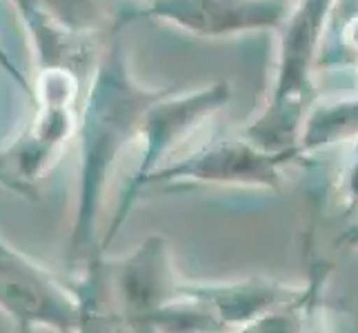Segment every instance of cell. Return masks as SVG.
<instances>
[{
  "instance_id": "cell-1",
  "label": "cell",
  "mask_w": 358,
  "mask_h": 333,
  "mask_svg": "<svg viewBox=\"0 0 358 333\" xmlns=\"http://www.w3.org/2000/svg\"><path fill=\"white\" fill-rule=\"evenodd\" d=\"M129 24L127 9L114 18L80 103L73 138L78 145V198L65 249V260L71 269L85 267L96 253H105L98 238V222L109 178L129 147L138 142L145 114L169 89L147 87L134 76L125 45Z\"/></svg>"
},
{
  "instance_id": "cell-2",
  "label": "cell",
  "mask_w": 358,
  "mask_h": 333,
  "mask_svg": "<svg viewBox=\"0 0 358 333\" xmlns=\"http://www.w3.org/2000/svg\"><path fill=\"white\" fill-rule=\"evenodd\" d=\"M338 0H296L276 31L274 73L261 111L243 129L245 138L271 151L299 147L303 122L316 101L314 73Z\"/></svg>"
},
{
  "instance_id": "cell-3",
  "label": "cell",
  "mask_w": 358,
  "mask_h": 333,
  "mask_svg": "<svg viewBox=\"0 0 358 333\" xmlns=\"http://www.w3.org/2000/svg\"><path fill=\"white\" fill-rule=\"evenodd\" d=\"M94 69L69 65L36 69L31 82V118L0 149V180L24 191L38 184L76 138L80 103Z\"/></svg>"
},
{
  "instance_id": "cell-4",
  "label": "cell",
  "mask_w": 358,
  "mask_h": 333,
  "mask_svg": "<svg viewBox=\"0 0 358 333\" xmlns=\"http://www.w3.org/2000/svg\"><path fill=\"white\" fill-rule=\"evenodd\" d=\"M231 101V87L227 82H212L201 89L180 91L176 87H169L165 96L150 107L145 114L138 145H141V158L136 165L131 178L127 180L125 189L118 195V205L109 218L107 231L103 233V251L114 238L120 233L122 225L138 202L143 191L147 189V182L156 174L160 167H165L169 160L176 158L180 151V145L187 142L194 133L205 122L212 120L220 109Z\"/></svg>"
},
{
  "instance_id": "cell-5",
  "label": "cell",
  "mask_w": 358,
  "mask_h": 333,
  "mask_svg": "<svg viewBox=\"0 0 358 333\" xmlns=\"http://www.w3.org/2000/svg\"><path fill=\"white\" fill-rule=\"evenodd\" d=\"M307 160L301 147L271 151L250 138H223L199 145L192 154L169 160L147 182L150 187L176 189L185 184L203 187H245L278 191L282 174Z\"/></svg>"
},
{
  "instance_id": "cell-6",
  "label": "cell",
  "mask_w": 358,
  "mask_h": 333,
  "mask_svg": "<svg viewBox=\"0 0 358 333\" xmlns=\"http://www.w3.org/2000/svg\"><path fill=\"white\" fill-rule=\"evenodd\" d=\"M0 309L18 327H47L76 333V291L65 287L52 271L14 249L0 236Z\"/></svg>"
},
{
  "instance_id": "cell-7",
  "label": "cell",
  "mask_w": 358,
  "mask_h": 333,
  "mask_svg": "<svg viewBox=\"0 0 358 333\" xmlns=\"http://www.w3.org/2000/svg\"><path fill=\"white\" fill-rule=\"evenodd\" d=\"M287 9L282 0H147L145 7L129 9L127 18L156 20L196 38L223 40L276 34Z\"/></svg>"
},
{
  "instance_id": "cell-8",
  "label": "cell",
  "mask_w": 358,
  "mask_h": 333,
  "mask_svg": "<svg viewBox=\"0 0 358 333\" xmlns=\"http://www.w3.org/2000/svg\"><path fill=\"white\" fill-rule=\"evenodd\" d=\"M107 271L120 309L136 323L145 325H150L147 320L154 311L176 300L185 287V280L178 278L171 260L169 240L160 233L147 236L120 260H107Z\"/></svg>"
},
{
  "instance_id": "cell-9",
  "label": "cell",
  "mask_w": 358,
  "mask_h": 333,
  "mask_svg": "<svg viewBox=\"0 0 358 333\" xmlns=\"http://www.w3.org/2000/svg\"><path fill=\"white\" fill-rule=\"evenodd\" d=\"M187 293L203 300L223 320L229 331L252 323L258 316L271 311L274 306L292 300L301 287L285 282L252 278L238 282H187Z\"/></svg>"
},
{
  "instance_id": "cell-10",
  "label": "cell",
  "mask_w": 358,
  "mask_h": 333,
  "mask_svg": "<svg viewBox=\"0 0 358 333\" xmlns=\"http://www.w3.org/2000/svg\"><path fill=\"white\" fill-rule=\"evenodd\" d=\"M78 300L76 333H156L150 325L136 323L114 298L105 253H96L83 267V280L73 289Z\"/></svg>"
},
{
  "instance_id": "cell-11",
  "label": "cell",
  "mask_w": 358,
  "mask_h": 333,
  "mask_svg": "<svg viewBox=\"0 0 358 333\" xmlns=\"http://www.w3.org/2000/svg\"><path fill=\"white\" fill-rule=\"evenodd\" d=\"M358 140V91L327 101H314L303 122L301 151L312 158L338 145H354Z\"/></svg>"
},
{
  "instance_id": "cell-12",
  "label": "cell",
  "mask_w": 358,
  "mask_h": 333,
  "mask_svg": "<svg viewBox=\"0 0 358 333\" xmlns=\"http://www.w3.org/2000/svg\"><path fill=\"white\" fill-rule=\"evenodd\" d=\"M329 265L318 260L310 269L307 285L299 289L292 300L274 306L271 311L258 316L229 333H307L320 318L323 309V287L327 282Z\"/></svg>"
},
{
  "instance_id": "cell-13",
  "label": "cell",
  "mask_w": 358,
  "mask_h": 333,
  "mask_svg": "<svg viewBox=\"0 0 358 333\" xmlns=\"http://www.w3.org/2000/svg\"><path fill=\"white\" fill-rule=\"evenodd\" d=\"M147 323L154 327L156 333H229L212 306L194 298L185 287L176 300L160 306Z\"/></svg>"
},
{
  "instance_id": "cell-14",
  "label": "cell",
  "mask_w": 358,
  "mask_h": 333,
  "mask_svg": "<svg viewBox=\"0 0 358 333\" xmlns=\"http://www.w3.org/2000/svg\"><path fill=\"white\" fill-rule=\"evenodd\" d=\"M358 67V0H338L325 34L318 71Z\"/></svg>"
},
{
  "instance_id": "cell-15",
  "label": "cell",
  "mask_w": 358,
  "mask_h": 333,
  "mask_svg": "<svg viewBox=\"0 0 358 333\" xmlns=\"http://www.w3.org/2000/svg\"><path fill=\"white\" fill-rule=\"evenodd\" d=\"M49 11L67 27L76 31H98V3L96 0H43Z\"/></svg>"
},
{
  "instance_id": "cell-16",
  "label": "cell",
  "mask_w": 358,
  "mask_h": 333,
  "mask_svg": "<svg viewBox=\"0 0 358 333\" xmlns=\"http://www.w3.org/2000/svg\"><path fill=\"white\" fill-rule=\"evenodd\" d=\"M338 193L341 200L350 214L358 212V140L352 145L348 163H345L341 171V182H338Z\"/></svg>"
},
{
  "instance_id": "cell-17",
  "label": "cell",
  "mask_w": 358,
  "mask_h": 333,
  "mask_svg": "<svg viewBox=\"0 0 358 333\" xmlns=\"http://www.w3.org/2000/svg\"><path fill=\"white\" fill-rule=\"evenodd\" d=\"M0 69H3V71L7 73V76L18 84V87L24 91V96L31 98V80H29L27 73H24V71L16 65V60L11 58V54L7 52V47L3 45V40H0Z\"/></svg>"
},
{
  "instance_id": "cell-18",
  "label": "cell",
  "mask_w": 358,
  "mask_h": 333,
  "mask_svg": "<svg viewBox=\"0 0 358 333\" xmlns=\"http://www.w3.org/2000/svg\"><path fill=\"white\" fill-rule=\"evenodd\" d=\"M336 244L345 246V249H358V222H354L350 229L343 231V236L336 240Z\"/></svg>"
},
{
  "instance_id": "cell-19",
  "label": "cell",
  "mask_w": 358,
  "mask_h": 333,
  "mask_svg": "<svg viewBox=\"0 0 358 333\" xmlns=\"http://www.w3.org/2000/svg\"><path fill=\"white\" fill-rule=\"evenodd\" d=\"M307 333H325V331H323V323H320V318L310 327V331H307Z\"/></svg>"
},
{
  "instance_id": "cell-20",
  "label": "cell",
  "mask_w": 358,
  "mask_h": 333,
  "mask_svg": "<svg viewBox=\"0 0 358 333\" xmlns=\"http://www.w3.org/2000/svg\"><path fill=\"white\" fill-rule=\"evenodd\" d=\"M0 333H7V331L0 329ZM18 333H34V329L31 327H18Z\"/></svg>"
}]
</instances>
